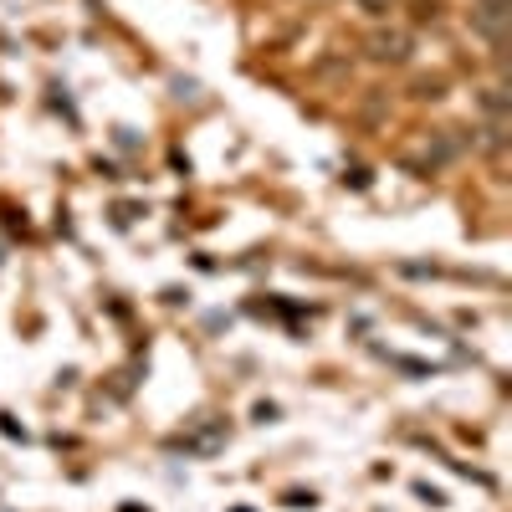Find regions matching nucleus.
I'll list each match as a JSON object with an SVG mask.
<instances>
[{"label":"nucleus","instance_id":"f257e3e1","mask_svg":"<svg viewBox=\"0 0 512 512\" xmlns=\"http://www.w3.org/2000/svg\"><path fill=\"white\" fill-rule=\"evenodd\" d=\"M364 57L379 62V67H400V62L415 57V36H410L405 26H374V31L364 36Z\"/></svg>","mask_w":512,"mask_h":512},{"label":"nucleus","instance_id":"f03ea898","mask_svg":"<svg viewBox=\"0 0 512 512\" xmlns=\"http://www.w3.org/2000/svg\"><path fill=\"white\" fill-rule=\"evenodd\" d=\"M456 154H461V144L451 139V128H446V134H431V139L410 144V149H405V164H410V169H420V175H431V169L451 164Z\"/></svg>","mask_w":512,"mask_h":512},{"label":"nucleus","instance_id":"7ed1b4c3","mask_svg":"<svg viewBox=\"0 0 512 512\" xmlns=\"http://www.w3.org/2000/svg\"><path fill=\"white\" fill-rule=\"evenodd\" d=\"M472 26L492 41L507 47V26H512V0H472Z\"/></svg>","mask_w":512,"mask_h":512},{"label":"nucleus","instance_id":"20e7f679","mask_svg":"<svg viewBox=\"0 0 512 512\" xmlns=\"http://www.w3.org/2000/svg\"><path fill=\"white\" fill-rule=\"evenodd\" d=\"M502 144H507V98H502V88H487V98H482V149L502 154Z\"/></svg>","mask_w":512,"mask_h":512},{"label":"nucleus","instance_id":"39448f33","mask_svg":"<svg viewBox=\"0 0 512 512\" xmlns=\"http://www.w3.org/2000/svg\"><path fill=\"white\" fill-rule=\"evenodd\" d=\"M185 456H216L221 446H226V420H200L190 436H180L175 441Z\"/></svg>","mask_w":512,"mask_h":512},{"label":"nucleus","instance_id":"423d86ee","mask_svg":"<svg viewBox=\"0 0 512 512\" xmlns=\"http://www.w3.org/2000/svg\"><path fill=\"white\" fill-rule=\"evenodd\" d=\"M359 6H364L369 16H384V11H390V0H359Z\"/></svg>","mask_w":512,"mask_h":512}]
</instances>
